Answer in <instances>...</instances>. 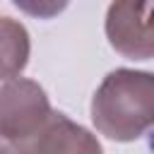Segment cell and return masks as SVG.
<instances>
[{
    "mask_svg": "<svg viewBox=\"0 0 154 154\" xmlns=\"http://www.w3.org/2000/svg\"><path fill=\"white\" fill-rule=\"evenodd\" d=\"M94 128L116 142L142 137L154 120V77L140 70H113L91 99Z\"/></svg>",
    "mask_w": 154,
    "mask_h": 154,
    "instance_id": "obj_1",
    "label": "cell"
},
{
    "mask_svg": "<svg viewBox=\"0 0 154 154\" xmlns=\"http://www.w3.org/2000/svg\"><path fill=\"white\" fill-rule=\"evenodd\" d=\"M53 108L46 91L24 77H14L0 87V149L17 147L34 137L51 118Z\"/></svg>",
    "mask_w": 154,
    "mask_h": 154,
    "instance_id": "obj_2",
    "label": "cell"
},
{
    "mask_svg": "<svg viewBox=\"0 0 154 154\" xmlns=\"http://www.w3.org/2000/svg\"><path fill=\"white\" fill-rule=\"evenodd\" d=\"M152 2H113L106 14V36L125 58L149 60L154 53L152 38Z\"/></svg>",
    "mask_w": 154,
    "mask_h": 154,
    "instance_id": "obj_3",
    "label": "cell"
},
{
    "mask_svg": "<svg viewBox=\"0 0 154 154\" xmlns=\"http://www.w3.org/2000/svg\"><path fill=\"white\" fill-rule=\"evenodd\" d=\"M0 154H103L99 140L65 113L53 111L43 128L17 147L0 149Z\"/></svg>",
    "mask_w": 154,
    "mask_h": 154,
    "instance_id": "obj_4",
    "label": "cell"
},
{
    "mask_svg": "<svg viewBox=\"0 0 154 154\" xmlns=\"http://www.w3.org/2000/svg\"><path fill=\"white\" fill-rule=\"evenodd\" d=\"M29 34L24 24L0 17V79H14L29 63Z\"/></svg>",
    "mask_w": 154,
    "mask_h": 154,
    "instance_id": "obj_5",
    "label": "cell"
}]
</instances>
